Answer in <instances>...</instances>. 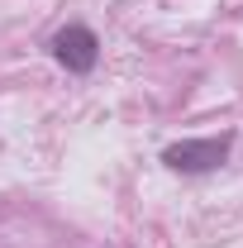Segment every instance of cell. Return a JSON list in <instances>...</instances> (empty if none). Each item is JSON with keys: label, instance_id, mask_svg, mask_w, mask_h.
Masks as SVG:
<instances>
[{"label": "cell", "instance_id": "1", "mask_svg": "<svg viewBox=\"0 0 243 248\" xmlns=\"http://www.w3.org/2000/svg\"><path fill=\"white\" fill-rule=\"evenodd\" d=\"M229 134H219V139H182V143H172L162 162L172 167V172H186V177H200V172H214L224 157H229Z\"/></svg>", "mask_w": 243, "mask_h": 248}, {"label": "cell", "instance_id": "2", "mask_svg": "<svg viewBox=\"0 0 243 248\" xmlns=\"http://www.w3.org/2000/svg\"><path fill=\"white\" fill-rule=\"evenodd\" d=\"M53 58L67 67V72H76V77H86L95 67V58H100V38H95L86 24H67V29H58L53 33Z\"/></svg>", "mask_w": 243, "mask_h": 248}]
</instances>
